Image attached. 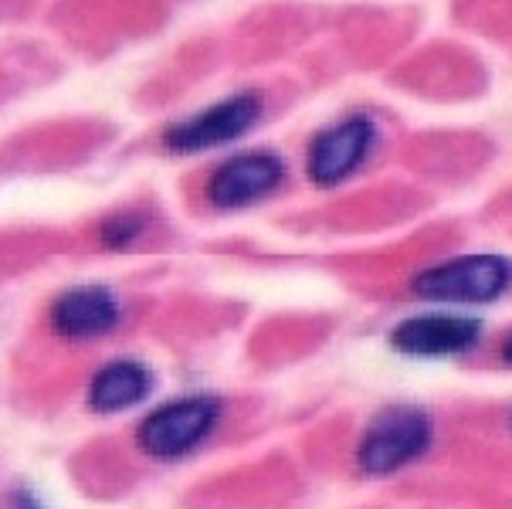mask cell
I'll return each mask as SVG.
<instances>
[{
    "instance_id": "obj_1",
    "label": "cell",
    "mask_w": 512,
    "mask_h": 509,
    "mask_svg": "<svg viewBox=\"0 0 512 509\" xmlns=\"http://www.w3.org/2000/svg\"><path fill=\"white\" fill-rule=\"evenodd\" d=\"M431 438H435V421L428 411L394 404V408L380 411L363 431L357 462L367 476H390V472L418 462L431 448Z\"/></svg>"
},
{
    "instance_id": "obj_2",
    "label": "cell",
    "mask_w": 512,
    "mask_h": 509,
    "mask_svg": "<svg viewBox=\"0 0 512 509\" xmlns=\"http://www.w3.org/2000/svg\"><path fill=\"white\" fill-rule=\"evenodd\" d=\"M512 286V262L502 255H462L424 269L411 282L414 296L428 303H496Z\"/></svg>"
},
{
    "instance_id": "obj_3",
    "label": "cell",
    "mask_w": 512,
    "mask_h": 509,
    "mask_svg": "<svg viewBox=\"0 0 512 509\" xmlns=\"http://www.w3.org/2000/svg\"><path fill=\"white\" fill-rule=\"evenodd\" d=\"M262 116V99L255 92H238L214 106L201 109L197 116H187L180 123H173L163 133V146L170 153H204L214 146H224L238 140L241 133H248Z\"/></svg>"
},
{
    "instance_id": "obj_4",
    "label": "cell",
    "mask_w": 512,
    "mask_h": 509,
    "mask_svg": "<svg viewBox=\"0 0 512 509\" xmlns=\"http://www.w3.org/2000/svg\"><path fill=\"white\" fill-rule=\"evenodd\" d=\"M218 401L211 398H184L156 408L140 425V448L150 459H180L194 452L218 425Z\"/></svg>"
},
{
    "instance_id": "obj_5",
    "label": "cell",
    "mask_w": 512,
    "mask_h": 509,
    "mask_svg": "<svg viewBox=\"0 0 512 509\" xmlns=\"http://www.w3.org/2000/svg\"><path fill=\"white\" fill-rule=\"evenodd\" d=\"M377 129L370 116H346L316 136L306 153V174L316 187H336L350 180L370 157Z\"/></svg>"
},
{
    "instance_id": "obj_6",
    "label": "cell",
    "mask_w": 512,
    "mask_h": 509,
    "mask_svg": "<svg viewBox=\"0 0 512 509\" xmlns=\"http://www.w3.org/2000/svg\"><path fill=\"white\" fill-rule=\"evenodd\" d=\"M285 180V160L275 153H241L221 163L207 180V201L221 211H238L255 201H262L272 191H279Z\"/></svg>"
},
{
    "instance_id": "obj_7",
    "label": "cell",
    "mask_w": 512,
    "mask_h": 509,
    "mask_svg": "<svg viewBox=\"0 0 512 509\" xmlns=\"http://www.w3.org/2000/svg\"><path fill=\"white\" fill-rule=\"evenodd\" d=\"M482 323L472 316H448V313H431V316H414L404 319L394 333H390V347L404 357L418 360H438V357H455L479 343Z\"/></svg>"
},
{
    "instance_id": "obj_8",
    "label": "cell",
    "mask_w": 512,
    "mask_h": 509,
    "mask_svg": "<svg viewBox=\"0 0 512 509\" xmlns=\"http://www.w3.org/2000/svg\"><path fill=\"white\" fill-rule=\"evenodd\" d=\"M119 323V299L102 286L68 289L51 306V326L65 340H95L116 330Z\"/></svg>"
},
{
    "instance_id": "obj_9",
    "label": "cell",
    "mask_w": 512,
    "mask_h": 509,
    "mask_svg": "<svg viewBox=\"0 0 512 509\" xmlns=\"http://www.w3.org/2000/svg\"><path fill=\"white\" fill-rule=\"evenodd\" d=\"M153 391V374L140 360H112L92 377L89 384V408L99 414L126 411L133 404L146 401Z\"/></svg>"
},
{
    "instance_id": "obj_10",
    "label": "cell",
    "mask_w": 512,
    "mask_h": 509,
    "mask_svg": "<svg viewBox=\"0 0 512 509\" xmlns=\"http://www.w3.org/2000/svg\"><path fill=\"white\" fill-rule=\"evenodd\" d=\"M140 235H143L140 214H116V218L102 224V245L109 248H129Z\"/></svg>"
},
{
    "instance_id": "obj_11",
    "label": "cell",
    "mask_w": 512,
    "mask_h": 509,
    "mask_svg": "<svg viewBox=\"0 0 512 509\" xmlns=\"http://www.w3.org/2000/svg\"><path fill=\"white\" fill-rule=\"evenodd\" d=\"M7 509H45V506L38 503V496H34L28 486H17L7 493Z\"/></svg>"
},
{
    "instance_id": "obj_12",
    "label": "cell",
    "mask_w": 512,
    "mask_h": 509,
    "mask_svg": "<svg viewBox=\"0 0 512 509\" xmlns=\"http://www.w3.org/2000/svg\"><path fill=\"white\" fill-rule=\"evenodd\" d=\"M502 360H506V364L512 367V336L506 340V347H502Z\"/></svg>"
}]
</instances>
